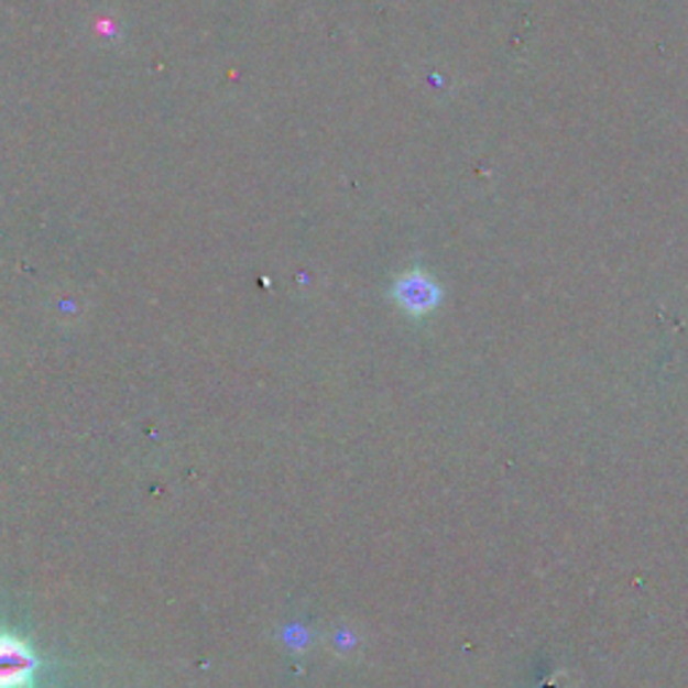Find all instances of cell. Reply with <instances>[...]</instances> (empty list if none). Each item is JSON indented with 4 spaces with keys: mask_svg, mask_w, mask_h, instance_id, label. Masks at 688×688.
I'll list each match as a JSON object with an SVG mask.
<instances>
[{
    "mask_svg": "<svg viewBox=\"0 0 688 688\" xmlns=\"http://www.w3.org/2000/svg\"><path fill=\"white\" fill-rule=\"evenodd\" d=\"M39 669V656L11 632H0V688H28Z\"/></svg>",
    "mask_w": 688,
    "mask_h": 688,
    "instance_id": "1",
    "label": "cell"
},
{
    "mask_svg": "<svg viewBox=\"0 0 688 688\" xmlns=\"http://www.w3.org/2000/svg\"><path fill=\"white\" fill-rule=\"evenodd\" d=\"M395 298L401 307L412 315H425L436 307L441 298V288L425 272H409L395 283Z\"/></svg>",
    "mask_w": 688,
    "mask_h": 688,
    "instance_id": "2",
    "label": "cell"
}]
</instances>
